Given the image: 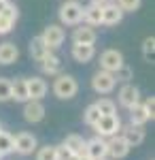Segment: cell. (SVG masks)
I'll return each instance as SVG.
<instances>
[{
	"label": "cell",
	"instance_id": "d6a6232c",
	"mask_svg": "<svg viewBox=\"0 0 155 160\" xmlns=\"http://www.w3.org/2000/svg\"><path fill=\"white\" fill-rule=\"evenodd\" d=\"M143 105H144V109L149 111V115H151V120H153V118H155V98H153V96H149V98L144 100Z\"/></svg>",
	"mask_w": 155,
	"mask_h": 160
},
{
	"label": "cell",
	"instance_id": "7c38bea8",
	"mask_svg": "<svg viewBox=\"0 0 155 160\" xmlns=\"http://www.w3.org/2000/svg\"><path fill=\"white\" fill-rule=\"evenodd\" d=\"M45 118V107L40 100H26V107H24V120L30 124H38L43 122Z\"/></svg>",
	"mask_w": 155,
	"mask_h": 160
},
{
	"label": "cell",
	"instance_id": "ba28073f",
	"mask_svg": "<svg viewBox=\"0 0 155 160\" xmlns=\"http://www.w3.org/2000/svg\"><path fill=\"white\" fill-rule=\"evenodd\" d=\"M13 143H15V152L21 154V156H30L34 154L38 148V141L32 132H19V135L13 137Z\"/></svg>",
	"mask_w": 155,
	"mask_h": 160
},
{
	"label": "cell",
	"instance_id": "1f68e13d",
	"mask_svg": "<svg viewBox=\"0 0 155 160\" xmlns=\"http://www.w3.org/2000/svg\"><path fill=\"white\" fill-rule=\"evenodd\" d=\"M115 79H117V81H123V83H130V79H132V68L123 64L119 71L115 73Z\"/></svg>",
	"mask_w": 155,
	"mask_h": 160
},
{
	"label": "cell",
	"instance_id": "277c9868",
	"mask_svg": "<svg viewBox=\"0 0 155 160\" xmlns=\"http://www.w3.org/2000/svg\"><path fill=\"white\" fill-rule=\"evenodd\" d=\"M64 38H66V32H64V28L58 24H49L45 30H43V34H40V41L47 45L49 49H60L62 43H64Z\"/></svg>",
	"mask_w": 155,
	"mask_h": 160
},
{
	"label": "cell",
	"instance_id": "d4e9b609",
	"mask_svg": "<svg viewBox=\"0 0 155 160\" xmlns=\"http://www.w3.org/2000/svg\"><path fill=\"white\" fill-rule=\"evenodd\" d=\"M0 152L7 156V154H13L15 152V143H13V137L4 130H0Z\"/></svg>",
	"mask_w": 155,
	"mask_h": 160
},
{
	"label": "cell",
	"instance_id": "e575fe53",
	"mask_svg": "<svg viewBox=\"0 0 155 160\" xmlns=\"http://www.w3.org/2000/svg\"><path fill=\"white\" fill-rule=\"evenodd\" d=\"M89 2H92V4H100V7H102V4H106L108 0H89Z\"/></svg>",
	"mask_w": 155,
	"mask_h": 160
},
{
	"label": "cell",
	"instance_id": "4fadbf2b",
	"mask_svg": "<svg viewBox=\"0 0 155 160\" xmlns=\"http://www.w3.org/2000/svg\"><path fill=\"white\" fill-rule=\"evenodd\" d=\"M136 102H140V90L132 83H125V86L119 90V105L123 109H130Z\"/></svg>",
	"mask_w": 155,
	"mask_h": 160
},
{
	"label": "cell",
	"instance_id": "6da1fadb",
	"mask_svg": "<svg viewBox=\"0 0 155 160\" xmlns=\"http://www.w3.org/2000/svg\"><path fill=\"white\" fill-rule=\"evenodd\" d=\"M77 92H79V83H77V79L72 77V75H58V79L53 81V94L62 100H68L72 96H77Z\"/></svg>",
	"mask_w": 155,
	"mask_h": 160
},
{
	"label": "cell",
	"instance_id": "ab89813d",
	"mask_svg": "<svg viewBox=\"0 0 155 160\" xmlns=\"http://www.w3.org/2000/svg\"><path fill=\"white\" fill-rule=\"evenodd\" d=\"M0 130H2V126H0Z\"/></svg>",
	"mask_w": 155,
	"mask_h": 160
},
{
	"label": "cell",
	"instance_id": "8d00e7d4",
	"mask_svg": "<svg viewBox=\"0 0 155 160\" xmlns=\"http://www.w3.org/2000/svg\"><path fill=\"white\" fill-rule=\"evenodd\" d=\"M7 4H9V0H0V11H2V9H4Z\"/></svg>",
	"mask_w": 155,
	"mask_h": 160
},
{
	"label": "cell",
	"instance_id": "8992f818",
	"mask_svg": "<svg viewBox=\"0 0 155 160\" xmlns=\"http://www.w3.org/2000/svg\"><path fill=\"white\" fill-rule=\"evenodd\" d=\"M117 86V79H115V75L108 73V71H98V73L92 77V88H94V92L98 94H110L113 90Z\"/></svg>",
	"mask_w": 155,
	"mask_h": 160
},
{
	"label": "cell",
	"instance_id": "ac0fdd59",
	"mask_svg": "<svg viewBox=\"0 0 155 160\" xmlns=\"http://www.w3.org/2000/svg\"><path fill=\"white\" fill-rule=\"evenodd\" d=\"M83 22L87 26H102V7L92 2L83 7Z\"/></svg>",
	"mask_w": 155,
	"mask_h": 160
},
{
	"label": "cell",
	"instance_id": "5bb4252c",
	"mask_svg": "<svg viewBox=\"0 0 155 160\" xmlns=\"http://www.w3.org/2000/svg\"><path fill=\"white\" fill-rule=\"evenodd\" d=\"M26 86H28V94H30V100H40L45 98V94H47V81L45 79H40V77H30V79H26Z\"/></svg>",
	"mask_w": 155,
	"mask_h": 160
},
{
	"label": "cell",
	"instance_id": "7402d4cb",
	"mask_svg": "<svg viewBox=\"0 0 155 160\" xmlns=\"http://www.w3.org/2000/svg\"><path fill=\"white\" fill-rule=\"evenodd\" d=\"M94 56H96L94 45H72V58L77 62H81V64L94 60Z\"/></svg>",
	"mask_w": 155,
	"mask_h": 160
},
{
	"label": "cell",
	"instance_id": "f35d334b",
	"mask_svg": "<svg viewBox=\"0 0 155 160\" xmlns=\"http://www.w3.org/2000/svg\"><path fill=\"white\" fill-rule=\"evenodd\" d=\"M102 160H113V158H102Z\"/></svg>",
	"mask_w": 155,
	"mask_h": 160
},
{
	"label": "cell",
	"instance_id": "5b68a950",
	"mask_svg": "<svg viewBox=\"0 0 155 160\" xmlns=\"http://www.w3.org/2000/svg\"><path fill=\"white\" fill-rule=\"evenodd\" d=\"M123 64H125V60H123V53L119 49H104L100 53V68L102 71H108L115 75Z\"/></svg>",
	"mask_w": 155,
	"mask_h": 160
},
{
	"label": "cell",
	"instance_id": "2e32d148",
	"mask_svg": "<svg viewBox=\"0 0 155 160\" xmlns=\"http://www.w3.org/2000/svg\"><path fill=\"white\" fill-rule=\"evenodd\" d=\"M98 34L94 32L92 26H81V28H74L72 32V43L74 45H94Z\"/></svg>",
	"mask_w": 155,
	"mask_h": 160
},
{
	"label": "cell",
	"instance_id": "83f0119b",
	"mask_svg": "<svg viewBox=\"0 0 155 160\" xmlns=\"http://www.w3.org/2000/svg\"><path fill=\"white\" fill-rule=\"evenodd\" d=\"M98 120H100V111H98V107H96V102H94V105H89V107L85 109V113H83V122L87 124V126H94Z\"/></svg>",
	"mask_w": 155,
	"mask_h": 160
},
{
	"label": "cell",
	"instance_id": "9a60e30c",
	"mask_svg": "<svg viewBox=\"0 0 155 160\" xmlns=\"http://www.w3.org/2000/svg\"><path fill=\"white\" fill-rule=\"evenodd\" d=\"M121 137L130 143V148H136L144 141V128L143 126H134V124H128L125 128L121 126Z\"/></svg>",
	"mask_w": 155,
	"mask_h": 160
},
{
	"label": "cell",
	"instance_id": "3957f363",
	"mask_svg": "<svg viewBox=\"0 0 155 160\" xmlns=\"http://www.w3.org/2000/svg\"><path fill=\"white\" fill-rule=\"evenodd\" d=\"M98 137H113V135H119L121 130V120L117 113L113 115H100V120L94 124Z\"/></svg>",
	"mask_w": 155,
	"mask_h": 160
},
{
	"label": "cell",
	"instance_id": "9c48e42d",
	"mask_svg": "<svg viewBox=\"0 0 155 160\" xmlns=\"http://www.w3.org/2000/svg\"><path fill=\"white\" fill-rule=\"evenodd\" d=\"M106 139L104 137H98L96 135L94 139H89V141H85V154L89 156L92 160H102L106 158Z\"/></svg>",
	"mask_w": 155,
	"mask_h": 160
},
{
	"label": "cell",
	"instance_id": "8fae6325",
	"mask_svg": "<svg viewBox=\"0 0 155 160\" xmlns=\"http://www.w3.org/2000/svg\"><path fill=\"white\" fill-rule=\"evenodd\" d=\"M123 19V11L117 7V2L108 0L106 4H102V24L104 26H117Z\"/></svg>",
	"mask_w": 155,
	"mask_h": 160
},
{
	"label": "cell",
	"instance_id": "cb8c5ba5",
	"mask_svg": "<svg viewBox=\"0 0 155 160\" xmlns=\"http://www.w3.org/2000/svg\"><path fill=\"white\" fill-rule=\"evenodd\" d=\"M62 145H66V148L70 149L72 154H85V139L81 135H68L64 141H62Z\"/></svg>",
	"mask_w": 155,
	"mask_h": 160
},
{
	"label": "cell",
	"instance_id": "74e56055",
	"mask_svg": "<svg viewBox=\"0 0 155 160\" xmlns=\"http://www.w3.org/2000/svg\"><path fill=\"white\" fill-rule=\"evenodd\" d=\"M2 158H4V154H2V152H0V160H2Z\"/></svg>",
	"mask_w": 155,
	"mask_h": 160
},
{
	"label": "cell",
	"instance_id": "d590c367",
	"mask_svg": "<svg viewBox=\"0 0 155 160\" xmlns=\"http://www.w3.org/2000/svg\"><path fill=\"white\" fill-rule=\"evenodd\" d=\"M77 160H92V158H89L87 154H79V156H77Z\"/></svg>",
	"mask_w": 155,
	"mask_h": 160
},
{
	"label": "cell",
	"instance_id": "44dd1931",
	"mask_svg": "<svg viewBox=\"0 0 155 160\" xmlns=\"http://www.w3.org/2000/svg\"><path fill=\"white\" fill-rule=\"evenodd\" d=\"M11 100H15V102H26V100H30L26 79H21V77H19V79L11 81Z\"/></svg>",
	"mask_w": 155,
	"mask_h": 160
},
{
	"label": "cell",
	"instance_id": "603a6c76",
	"mask_svg": "<svg viewBox=\"0 0 155 160\" xmlns=\"http://www.w3.org/2000/svg\"><path fill=\"white\" fill-rule=\"evenodd\" d=\"M47 53H51V49L40 41V37H34L32 41H30V56H32V60L40 62Z\"/></svg>",
	"mask_w": 155,
	"mask_h": 160
},
{
	"label": "cell",
	"instance_id": "7a4b0ae2",
	"mask_svg": "<svg viewBox=\"0 0 155 160\" xmlns=\"http://www.w3.org/2000/svg\"><path fill=\"white\" fill-rule=\"evenodd\" d=\"M60 22L64 26H79L83 22V4L77 0H66L60 7Z\"/></svg>",
	"mask_w": 155,
	"mask_h": 160
},
{
	"label": "cell",
	"instance_id": "d6986e66",
	"mask_svg": "<svg viewBox=\"0 0 155 160\" xmlns=\"http://www.w3.org/2000/svg\"><path fill=\"white\" fill-rule=\"evenodd\" d=\"M38 64H40V68H43V73H45V75H60L62 73V60L53 53V51L47 53Z\"/></svg>",
	"mask_w": 155,
	"mask_h": 160
},
{
	"label": "cell",
	"instance_id": "f1b7e54d",
	"mask_svg": "<svg viewBox=\"0 0 155 160\" xmlns=\"http://www.w3.org/2000/svg\"><path fill=\"white\" fill-rule=\"evenodd\" d=\"M153 51H155V38L147 37L143 41V58L147 62H153Z\"/></svg>",
	"mask_w": 155,
	"mask_h": 160
},
{
	"label": "cell",
	"instance_id": "ffe728a7",
	"mask_svg": "<svg viewBox=\"0 0 155 160\" xmlns=\"http://www.w3.org/2000/svg\"><path fill=\"white\" fill-rule=\"evenodd\" d=\"M128 111H130V124H134V126H144V124L151 120V115H149V111L144 109L143 102H136Z\"/></svg>",
	"mask_w": 155,
	"mask_h": 160
},
{
	"label": "cell",
	"instance_id": "4316f807",
	"mask_svg": "<svg viewBox=\"0 0 155 160\" xmlns=\"http://www.w3.org/2000/svg\"><path fill=\"white\" fill-rule=\"evenodd\" d=\"M36 160H58V148L55 145H45L36 152Z\"/></svg>",
	"mask_w": 155,
	"mask_h": 160
},
{
	"label": "cell",
	"instance_id": "4dcf8cb0",
	"mask_svg": "<svg viewBox=\"0 0 155 160\" xmlns=\"http://www.w3.org/2000/svg\"><path fill=\"white\" fill-rule=\"evenodd\" d=\"M11 100V79L0 77V102H9Z\"/></svg>",
	"mask_w": 155,
	"mask_h": 160
},
{
	"label": "cell",
	"instance_id": "836d02e7",
	"mask_svg": "<svg viewBox=\"0 0 155 160\" xmlns=\"http://www.w3.org/2000/svg\"><path fill=\"white\" fill-rule=\"evenodd\" d=\"M55 148H58V160H66V158L72 154V152L66 148V145H55Z\"/></svg>",
	"mask_w": 155,
	"mask_h": 160
},
{
	"label": "cell",
	"instance_id": "f546056e",
	"mask_svg": "<svg viewBox=\"0 0 155 160\" xmlns=\"http://www.w3.org/2000/svg\"><path fill=\"white\" fill-rule=\"evenodd\" d=\"M117 2V7H119L123 13H134L140 9V2L143 0H115Z\"/></svg>",
	"mask_w": 155,
	"mask_h": 160
},
{
	"label": "cell",
	"instance_id": "e0dca14e",
	"mask_svg": "<svg viewBox=\"0 0 155 160\" xmlns=\"http://www.w3.org/2000/svg\"><path fill=\"white\" fill-rule=\"evenodd\" d=\"M17 58H19V49L15 43H11V41L0 43V64L2 66H9L13 62H17Z\"/></svg>",
	"mask_w": 155,
	"mask_h": 160
},
{
	"label": "cell",
	"instance_id": "484cf974",
	"mask_svg": "<svg viewBox=\"0 0 155 160\" xmlns=\"http://www.w3.org/2000/svg\"><path fill=\"white\" fill-rule=\"evenodd\" d=\"M96 107L100 111V115H113V113H117V105L110 98H100L96 102Z\"/></svg>",
	"mask_w": 155,
	"mask_h": 160
},
{
	"label": "cell",
	"instance_id": "30bf717a",
	"mask_svg": "<svg viewBox=\"0 0 155 160\" xmlns=\"http://www.w3.org/2000/svg\"><path fill=\"white\" fill-rule=\"evenodd\" d=\"M17 17H19L17 7L9 2V4L0 11V34H9L13 30V26H15V22H17Z\"/></svg>",
	"mask_w": 155,
	"mask_h": 160
},
{
	"label": "cell",
	"instance_id": "52a82bcc",
	"mask_svg": "<svg viewBox=\"0 0 155 160\" xmlns=\"http://www.w3.org/2000/svg\"><path fill=\"white\" fill-rule=\"evenodd\" d=\"M106 148H108V152H106V156H110L113 160H121V158H125L128 154H130V143L123 139L121 135H113L110 139L106 141Z\"/></svg>",
	"mask_w": 155,
	"mask_h": 160
}]
</instances>
